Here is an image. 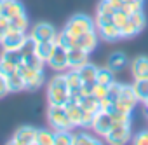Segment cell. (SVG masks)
Segmentation results:
<instances>
[{
	"label": "cell",
	"instance_id": "1",
	"mask_svg": "<svg viewBox=\"0 0 148 145\" xmlns=\"http://www.w3.org/2000/svg\"><path fill=\"white\" fill-rule=\"evenodd\" d=\"M70 100V91L64 75H56L47 84V102L49 105H64Z\"/></svg>",
	"mask_w": 148,
	"mask_h": 145
},
{
	"label": "cell",
	"instance_id": "2",
	"mask_svg": "<svg viewBox=\"0 0 148 145\" xmlns=\"http://www.w3.org/2000/svg\"><path fill=\"white\" fill-rule=\"evenodd\" d=\"M96 30H98V35L108 42H115L119 39H122L120 35V28L113 23V16H108V14H96Z\"/></svg>",
	"mask_w": 148,
	"mask_h": 145
},
{
	"label": "cell",
	"instance_id": "3",
	"mask_svg": "<svg viewBox=\"0 0 148 145\" xmlns=\"http://www.w3.org/2000/svg\"><path fill=\"white\" fill-rule=\"evenodd\" d=\"M18 72L21 74V77L25 81V89L26 91H37L45 82L44 68H33V66H28V65L21 63L18 66Z\"/></svg>",
	"mask_w": 148,
	"mask_h": 145
},
{
	"label": "cell",
	"instance_id": "4",
	"mask_svg": "<svg viewBox=\"0 0 148 145\" xmlns=\"http://www.w3.org/2000/svg\"><path fill=\"white\" fill-rule=\"evenodd\" d=\"M91 30H96V23L87 14H75L64 25V32H68L73 37H79V35H82L86 32H91Z\"/></svg>",
	"mask_w": 148,
	"mask_h": 145
},
{
	"label": "cell",
	"instance_id": "5",
	"mask_svg": "<svg viewBox=\"0 0 148 145\" xmlns=\"http://www.w3.org/2000/svg\"><path fill=\"white\" fill-rule=\"evenodd\" d=\"M47 119H49V124L54 129H71V128H75L71 124L66 110H64V105H49Z\"/></svg>",
	"mask_w": 148,
	"mask_h": 145
},
{
	"label": "cell",
	"instance_id": "6",
	"mask_svg": "<svg viewBox=\"0 0 148 145\" xmlns=\"http://www.w3.org/2000/svg\"><path fill=\"white\" fill-rule=\"evenodd\" d=\"M106 142L112 145H122L125 142H129L132 138L131 133V122H113V126L110 128V131L105 135Z\"/></svg>",
	"mask_w": 148,
	"mask_h": 145
},
{
	"label": "cell",
	"instance_id": "7",
	"mask_svg": "<svg viewBox=\"0 0 148 145\" xmlns=\"http://www.w3.org/2000/svg\"><path fill=\"white\" fill-rule=\"evenodd\" d=\"M145 25H146V19H145L143 11H138V12L129 14L127 23L120 28V35H122V39H129V37L138 35V33L145 28Z\"/></svg>",
	"mask_w": 148,
	"mask_h": 145
},
{
	"label": "cell",
	"instance_id": "8",
	"mask_svg": "<svg viewBox=\"0 0 148 145\" xmlns=\"http://www.w3.org/2000/svg\"><path fill=\"white\" fill-rule=\"evenodd\" d=\"M138 102H139V100H138V96H136V93H134V88L122 84L120 95H119V100H117L115 107L120 108V110H124V112H132L134 107L138 105Z\"/></svg>",
	"mask_w": 148,
	"mask_h": 145
},
{
	"label": "cell",
	"instance_id": "9",
	"mask_svg": "<svg viewBox=\"0 0 148 145\" xmlns=\"http://www.w3.org/2000/svg\"><path fill=\"white\" fill-rule=\"evenodd\" d=\"M26 32H18V30H7L4 39H2V47L7 51H21V47L26 42Z\"/></svg>",
	"mask_w": 148,
	"mask_h": 145
},
{
	"label": "cell",
	"instance_id": "10",
	"mask_svg": "<svg viewBox=\"0 0 148 145\" xmlns=\"http://www.w3.org/2000/svg\"><path fill=\"white\" fill-rule=\"evenodd\" d=\"M112 126H113V119H112L110 112L99 110V112L94 114V119H92L91 128H92V131H94L98 136H105V135L110 131Z\"/></svg>",
	"mask_w": 148,
	"mask_h": 145
},
{
	"label": "cell",
	"instance_id": "11",
	"mask_svg": "<svg viewBox=\"0 0 148 145\" xmlns=\"http://www.w3.org/2000/svg\"><path fill=\"white\" fill-rule=\"evenodd\" d=\"M35 138H37V128H33V126H21L12 135L11 143L12 145H35Z\"/></svg>",
	"mask_w": 148,
	"mask_h": 145
},
{
	"label": "cell",
	"instance_id": "12",
	"mask_svg": "<svg viewBox=\"0 0 148 145\" xmlns=\"http://www.w3.org/2000/svg\"><path fill=\"white\" fill-rule=\"evenodd\" d=\"M30 37L35 42H44V40H56L58 33H56V28L51 23H38V25L33 26Z\"/></svg>",
	"mask_w": 148,
	"mask_h": 145
},
{
	"label": "cell",
	"instance_id": "13",
	"mask_svg": "<svg viewBox=\"0 0 148 145\" xmlns=\"http://www.w3.org/2000/svg\"><path fill=\"white\" fill-rule=\"evenodd\" d=\"M47 65H49L52 70H58V72H59V70L68 68V51L58 44V46L54 47V51H52L51 58L47 59Z\"/></svg>",
	"mask_w": 148,
	"mask_h": 145
},
{
	"label": "cell",
	"instance_id": "14",
	"mask_svg": "<svg viewBox=\"0 0 148 145\" xmlns=\"http://www.w3.org/2000/svg\"><path fill=\"white\" fill-rule=\"evenodd\" d=\"M64 110H66V114H68V117H70V121H71V124H73V126H75V128L82 126L84 108L80 107V103H79V102L68 100V102L64 103Z\"/></svg>",
	"mask_w": 148,
	"mask_h": 145
},
{
	"label": "cell",
	"instance_id": "15",
	"mask_svg": "<svg viewBox=\"0 0 148 145\" xmlns=\"http://www.w3.org/2000/svg\"><path fill=\"white\" fill-rule=\"evenodd\" d=\"M87 56H89V52H86L79 46L68 49V68H80V66H84L87 63Z\"/></svg>",
	"mask_w": 148,
	"mask_h": 145
},
{
	"label": "cell",
	"instance_id": "16",
	"mask_svg": "<svg viewBox=\"0 0 148 145\" xmlns=\"http://www.w3.org/2000/svg\"><path fill=\"white\" fill-rule=\"evenodd\" d=\"M77 46L80 49H84L86 52H92L98 47V32L91 30V32H86V33L79 35L77 37Z\"/></svg>",
	"mask_w": 148,
	"mask_h": 145
},
{
	"label": "cell",
	"instance_id": "17",
	"mask_svg": "<svg viewBox=\"0 0 148 145\" xmlns=\"http://www.w3.org/2000/svg\"><path fill=\"white\" fill-rule=\"evenodd\" d=\"M131 74L134 79H148V58L138 56L131 63Z\"/></svg>",
	"mask_w": 148,
	"mask_h": 145
},
{
	"label": "cell",
	"instance_id": "18",
	"mask_svg": "<svg viewBox=\"0 0 148 145\" xmlns=\"http://www.w3.org/2000/svg\"><path fill=\"white\" fill-rule=\"evenodd\" d=\"M25 12V7L19 4V0H2V9H0V16L7 19Z\"/></svg>",
	"mask_w": 148,
	"mask_h": 145
},
{
	"label": "cell",
	"instance_id": "19",
	"mask_svg": "<svg viewBox=\"0 0 148 145\" xmlns=\"http://www.w3.org/2000/svg\"><path fill=\"white\" fill-rule=\"evenodd\" d=\"M58 46V42L56 40H44V42H35V52H37V56L44 61V63H47V59L51 58V54H52V51H54V47Z\"/></svg>",
	"mask_w": 148,
	"mask_h": 145
},
{
	"label": "cell",
	"instance_id": "20",
	"mask_svg": "<svg viewBox=\"0 0 148 145\" xmlns=\"http://www.w3.org/2000/svg\"><path fill=\"white\" fill-rule=\"evenodd\" d=\"M79 75L82 84H94L96 82V75H98V66H94L92 63H86L84 66L79 68Z\"/></svg>",
	"mask_w": 148,
	"mask_h": 145
},
{
	"label": "cell",
	"instance_id": "21",
	"mask_svg": "<svg viewBox=\"0 0 148 145\" xmlns=\"http://www.w3.org/2000/svg\"><path fill=\"white\" fill-rule=\"evenodd\" d=\"M5 79H7L9 93H19V91H23V89H25V81H23V77H21V74H19L18 70H16V72H12L11 75H7Z\"/></svg>",
	"mask_w": 148,
	"mask_h": 145
},
{
	"label": "cell",
	"instance_id": "22",
	"mask_svg": "<svg viewBox=\"0 0 148 145\" xmlns=\"http://www.w3.org/2000/svg\"><path fill=\"white\" fill-rule=\"evenodd\" d=\"M127 56L124 54V52H113L110 58H108V66L113 70V72H120V70H124L125 66H127Z\"/></svg>",
	"mask_w": 148,
	"mask_h": 145
},
{
	"label": "cell",
	"instance_id": "23",
	"mask_svg": "<svg viewBox=\"0 0 148 145\" xmlns=\"http://www.w3.org/2000/svg\"><path fill=\"white\" fill-rule=\"evenodd\" d=\"M28 26H30V21H28V18H26V14H25V12H21V14H18V16H14V18H11V19H9V30L26 32V30H28Z\"/></svg>",
	"mask_w": 148,
	"mask_h": 145
},
{
	"label": "cell",
	"instance_id": "24",
	"mask_svg": "<svg viewBox=\"0 0 148 145\" xmlns=\"http://www.w3.org/2000/svg\"><path fill=\"white\" fill-rule=\"evenodd\" d=\"M96 82L105 84V86H110L112 82H115V72H113L110 66H106V68H98Z\"/></svg>",
	"mask_w": 148,
	"mask_h": 145
},
{
	"label": "cell",
	"instance_id": "25",
	"mask_svg": "<svg viewBox=\"0 0 148 145\" xmlns=\"http://www.w3.org/2000/svg\"><path fill=\"white\" fill-rule=\"evenodd\" d=\"M0 59L9 63V65L19 66L23 63V54H21V51H7V49H4V52L0 54Z\"/></svg>",
	"mask_w": 148,
	"mask_h": 145
},
{
	"label": "cell",
	"instance_id": "26",
	"mask_svg": "<svg viewBox=\"0 0 148 145\" xmlns=\"http://www.w3.org/2000/svg\"><path fill=\"white\" fill-rule=\"evenodd\" d=\"M73 133L70 129H56L54 131V145H71Z\"/></svg>",
	"mask_w": 148,
	"mask_h": 145
},
{
	"label": "cell",
	"instance_id": "27",
	"mask_svg": "<svg viewBox=\"0 0 148 145\" xmlns=\"http://www.w3.org/2000/svg\"><path fill=\"white\" fill-rule=\"evenodd\" d=\"M132 88L139 102H145L148 98V79H134Z\"/></svg>",
	"mask_w": 148,
	"mask_h": 145
},
{
	"label": "cell",
	"instance_id": "28",
	"mask_svg": "<svg viewBox=\"0 0 148 145\" xmlns=\"http://www.w3.org/2000/svg\"><path fill=\"white\" fill-rule=\"evenodd\" d=\"M56 42H58L61 47H64V49L68 51V49H71V47H75V46H77V37H73V35H70L68 32L63 30L61 33H58Z\"/></svg>",
	"mask_w": 148,
	"mask_h": 145
},
{
	"label": "cell",
	"instance_id": "29",
	"mask_svg": "<svg viewBox=\"0 0 148 145\" xmlns=\"http://www.w3.org/2000/svg\"><path fill=\"white\" fill-rule=\"evenodd\" d=\"M79 103H80V107H82L84 110L92 112V114H96V112L101 110V108H99V100L94 98L92 95H89V96H82V100H80Z\"/></svg>",
	"mask_w": 148,
	"mask_h": 145
},
{
	"label": "cell",
	"instance_id": "30",
	"mask_svg": "<svg viewBox=\"0 0 148 145\" xmlns=\"http://www.w3.org/2000/svg\"><path fill=\"white\" fill-rule=\"evenodd\" d=\"M35 145H54V131H51V129H37Z\"/></svg>",
	"mask_w": 148,
	"mask_h": 145
},
{
	"label": "cell",
	"instance_id": "31",
	"mask_svg": "<svg viewBox=\"0 0 148 145\" xmlns=\"http://www.w3.org/2000/svg\"><path fill=\"white\" fill-rule=\"evenodd\" d=\"M73 143L75 145H98L99 140L89 133H75L73 135Z\"/></svg>",
	"mask_w": 148,
	"mask_h": 145
},
{
	"label": "cell",
	"instance_id": "32",
	"mask_svg": "<svg viewBox=\"0 0 148 145\" xmlns=\"http://www.w3.org/2000/svg\"><path fill=\"white\" fill-rule=\"evenodd\" d=\"M120 11L127 12V14H132V12H138V11H143V0H129V2H124Z\"/></svg>",
	"mask_w": 148,
	"mask_h": 145
},
{
	"label": "cell",
	"instance_id": "33",
	"mask_svg": "<svg viewBox=\"0 0 148 145\" xmlns=\"http://www.w3.org/2000/svg\"><path fill=\"white\" fill-rule=\"evenodd\" d=\"M119 9L110 2V0H101V2L98 4V11L96 14H108V16H113Z\"/></svg>",
	"mask_w": 148,
	"mask_h": 145
},
{
	"label": "cell",
	"instance_id": "34",
	"mask_svg": "<svg viewBox=\"0 0 148 145\" xmlns=\"http://www.w3.org/2000/svg\"><path fill=\"white\" fill-rule=\"evenodd\" d=\"M23 63L28 65V66H33V68H42V66H44V61L37 56V52L23 54Z\"/></svg>",
	"mask_w": 148,
	"mask_h": 145
},
{
	"label": "cell",
	"instance_id": "35",
	"mask_svg": "<svg viewBox=\"0 0 148 145\" xmlns=\"http://www.w3.org/2000/svg\"><path fill=\"white\" fill-rule=\"evenodd\" d=\"M110 115H112L113 122H131V112H124L117 107L110 112Z\"/></svg>",
	"mask_w": 148,
	"mask_h": 145
},
{
	"label": "cell",
	"instance_id": "36",
	"mask_svg": "<svg viewBox=\"0 0 148 145\" xmlns=\"http://www.w3.org/2000/svg\"><path fill=\"white\" fill-rule=\"evenodd\" d=\"M106 91H108V86L99 84V82H94V86H92V96H94V98L103 100V98L106 96Z\"/></svg>",
	"mask_w": 148,
	"mask_h": 145
},
{
	"label": "cell",
	"instance_id": "37",
	"mask_svg": "<svg viewBox=\"0 0 148 145\" xmlns=\"http://www.w3.org/2000/svg\"><path fill=\"white\" fill-rule=\"evenodd\" d=\"M127 19H129V14H127V12H124V11H120V9L113 14V23H115L119 28H122V26L127 23Z\"/></svg>",
	"mask_w": 148,
	"mask_h": 145
},
{
	"label": "cell",
	"instance_id": "38",
	"mask_svg": "<svg viewBox=\"0 0 148 145\" xmlns=\"http://www.w3.org/2000/svg\"><path fill=\"white\" fill-rule=\"evenodd\" d=\"M132 142H134L136 145H148V129L136 133L134 138H132Z\"/></svg>",
	"mask_w": 148,
	"mask_h": 145
},
{
	"label": "cell",
	"instance_id": "39",
	"mask_svg": "<svg viewBox=\"0 0 148 145\" xmlns=\"http://www.w3.org/2000/svg\"><path fill=\"white\" fill-rule=\"evenodd\" d=\"M7 30H9V19L4 18V16H0V42H2V39H4Z\"/></svg>",
	"mask_w": 148,
	"mask_h": 145
},
{
	"label": "cell",
	"instance_id": "40",
	"mask_svg": "<svg viewBox=\"0 0 148 145\" xmlns=\"http://www.w3.org/2000/svg\"><path fill=\"white\" fill-rule=\"evenodd\" d=\"M9 93V88H7V79L0 74V98H4L5 95Z\"/></svg>",
	"mask_w": 148,
	"mask_h": 145
},
{
	"label": "cell",
	"instance_id": "41",
	"mask_svg": "<svg viewBox=\"0 0 148 145\" xmlns=\"http://www.w3.org/2000/svg\"><path fill=\"white\" fill-rule=\"evenodd\" d=\"M143 103H145V108H146V115H148V98H146V100H145Z\"/></svg>",
	"mask_w": 148,
	"mask_h": 145
},
{
	"label": "cell",
	"instance_id": "42",
	"mask_svg": "<svg viewBox=\"0 0 148 145\" xmlns=\"http://www.w3.org/2000/svg\"><path fill=\"white\" fill-rule=\"evenodd\" d=\"M0 9H2V0H0Z\"/></svg>",
	"mask_w": 148,
	"mask_h": 145
},
{
	"label": "cell",
	"instance_id": "43",
	"mask_svg": "<svg viewBox=\"0 0 148 145\" xmlns=\"http://www.w3.org/2000/svg\"><path fill=\"white\" fill-rule=\"evenodd\" d=\"M122 2H129V0H122Z\"/></svg>",
	"mask_w": 148,
	"mask_h": 145
}]
</instances>
